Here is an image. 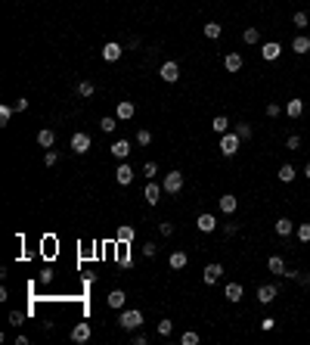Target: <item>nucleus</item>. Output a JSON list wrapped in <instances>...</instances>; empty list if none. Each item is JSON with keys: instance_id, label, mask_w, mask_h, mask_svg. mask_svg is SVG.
<instances>
[{"instance_id": "nucleus-7", "label": "nucleus", "mask_w": 310, "mask_h": 345, "mask_svg": "<svg viewBox=\"0 0 310 345\" xmlns=\"http://www.w3.org/2000/svg\"><path fill=\"white\" fill-rule=\"evenodd\" d=\"M121 53H124V50H121L118 41H109V44L103 47V60H106V62H118V60H121Z\"/></svg>"}, {"instance_id": "nucleus-4", "label": "nucleus", "mask_w": 310, "mask_h": 345, "mask_svg": "<svg viewBox=\"0 0 310 345\" xmlns=\"http://www.w3.org/2000/svg\"><path fill=\"white\" fill-rule=\"evenodd\" d=\"M276 296H279V286H276V283H261V286H257V302H261V305L276 302Z\"/></svg>"}, {"instance_id": "nucleus-26", "label": "nucleus", "mask_w": 310, "mask_h": 345, "mask_svg": "<svg viewBox=\"0 0 310 345\" xmlns=\"http://www.w3.org/2000/svg\"><path fill=\"white\" fill-rule=\"evenodd\" d=\"M292 230H295L292 218H279V221H276V233H279V237H292Z\"/></svg>"}, {"instance_id": "nucleus-13", "label": "nucleus", "mask_w": 310, "mask_h": 345, "mask_svg": "<svg viewBox=\"0 0 310 345\" xmlns=\"http://www.w3.org/2000/svg\"><path fill=\"white\" fill-rule=\"evenodd\" d=\"M53 143H56V131H50V128L37 131V146L40 149H53Z\"/></svg>"}, {"instance_id": "nucleus-39", "label": "nucleus", "mask_w": 310, "mask_h": 345, "mask_svg": "<svg viewBox=\"0 0 310 345\" xmlns=\"http://www.w3.org/2000/svg\"><path fill=\"white\" fill-rule=\"evenodd\" d=\"M155 174H158V165H155V162H146V165H143V178H149V181H152Z\"/></svg>"}, {"instance_id": "nucleus-33", "label": "nucleus", "mask_w": 310, "mask_h": 345, "mask_svg": "<svg viewBox=\"0 0 310 345\" xmlns=\"http://www.w3.org/2000/svg\"><path fill=\"white\" fill-rule=\"evenodd\" d=\"M236 134H239V140L245 143V140H251V134H255V131H251V124L242 122V124H236Z\"/></svg>"}, {"instance_id": "nucleus-11", "label": "nucleus", "mask_w": 310, "mask_h": 345, "mask_svg": "<svg viewBox=\"0 0 310 345\" xmlns=\"http://www.w3.org/2000/svg\"><path fill=\"white\" fill-rule=\"evenodd\" d=\"M220 277H223V264H208L205 271H202V280H205L208 286H214Z\"/></svg>"}, {"instance_id": "nucleus-47", "label": "nucleus", "mask_w": 310, "mask_h": 345, "mask_svg": "<svg viewBox=\"0 0 310 345\" xmlns=\"http://www.w3.org/2000/svg\"><path fill=\"white\" fill-rule=\"evenodd\" d=\"M13 106H16V112H25V109H28V100H25V97H19Z\"/></svg>"}, {"instance_id": "nucleus-37", "label": "nucleus", "mask_w": 310, "mask_h": 345, "mask_svg": "<svg viewBox=\"0 0 310 345\" xmlns=\"http://www.w3.org/2000/svg\"><path fill=\"white\" fill-rule=\"evenodd\" d=\"M295 233H298V240H301V243H310V224H298V230H295Z\"/></svg>"}, {"instance_id": "nucleus-41", "label": "nucleus", "mask_w": 310, "mask_h": 345, "mask_svg": "<svg viewBox=\"0 0 310 345\" xmlns=\"http://www.w3.org/2000/svg\"><path fill=\"white\" fill-rule=\"evenodd\" d=\"M292 22H295V28H307V13H295V19H292Z\"/></svg>"}, {"instance_id": "nucleus-45", "label": "nucleus", "mask_w": 310, "mask_h": 345, "mask_svg": "<svg viewBox=\"0 0 310 345\" xmlns=\"http://www.w3.org/2000/svg\"><path fill=\"white\" fill-rule=\"evenodd\" d=\"M158 233H162V237H171V233H174V224L162 221V224H158Z\"/></svg>"}, {"instance_id": "nucleus-3", "label": "nucleus", "mask_w": 310, "mask_h": 345, "mask_svg": "<svg viewBox=\"0 0 310 345\" xmlns=\"http://www.w3.org/2000/svg\"><path fill=\"white\" fill-rule=\"evenodd\" d=\"M162 187H164L167 196H177V193L183 190V174H180V171H167L164 181H162Z\"/></svg>"}, {"instance_id": "nucleus-49", "label": "nucleus", "mask_w": 310, "mask_h": 345, "mask_svg": "<svg viewBox=\"0 0 310 345\" xmlns=\"http://www.w3.org/2000/svg\"><path fill=\"white\" fill-rule=\"evenodd\" d=\"M273 326H276L273 317H264V321H261V330H264V333H267V330H273Z\"/></svg>"}, {"instance_id": "nucleus-20", "label": "nucleus", "mask_w": 310, "mask_h": 345, "mask_svg": "<svg viewBox=\"0 0 310 345\" xmlns=\"http://www.w3.org/2000/svg\"><path fill=\"white\" fill-rule=\"evenodd\" d=\"M286 115H289V119H301V115H304V100H289V103H286Z\"/></svg>"}, {"instance_id": "nucleus-31", "label": "nucleus", "mask_w": 310, "mask_h": 345, "mask_svg": "<svg viewBox=\"0 0 310 345\" xmlns=\"http://www.w3.org/2000/svg\"><path fill=\"white\" fill-rule=\"evenodd\" d=\"M99 128H103L106 134H112L115 128H118V119H115V115H106V119H103V122H99Z\"/></svg>"}, {"instance_id": "nucleus-42", "label": "nucleus", "mask_w": 310, "mask_h": 345, "mask_svg": "<svg viewBox=\"0 0 310 345\" xmlns=\"http://www.w3.org/2000/svg\"><path fill=\"white\" fill-rule=\"evenodd\" d=\"M267 115H270V119H279V115H282L279 103H267Z\"/></svg>"}, {"instance_id": "nucleus-5", "label": "nucleus", "mask_w": 310, "mask_h": 345, "mask_svg": "<svg viewBox=\"0 0 310 345\" xmlns=\"http://www.w3.org/2000/svg\"><path fill=\"white\" fill-rule=\"evenodd\" d=\"M158 75H162V81H164V84H174V81H180V65L174 62V60H167L162 69H158Z\"/></svg>"}, {"instance_id": "nucleus-34", "label": "nucleus", "mask_w": 310, "mask_h": 345, "mask_svg": "<svg viewBox=\"0 0 310 345\" xmlns=\"http://www.w3.org/2000/svg\"><path fill=\"white\" fill-rule=\"evenodd\" d=\"M137 143H140V146H149V143H152V131L140 128V131H137Z\"/></svg>"}, {"instance_id": "nucleus-15", "label": "nucleus", "mask_w": 310, "mask_h": 345, "mask_svg": "<svg viewBox=\"0 0 310 345\" xmlns=\"http://www.w3.org/2000/svg\"><path fill=\"white\" fill-rule=\"evenodd\" d=\"M267 271H270V274H279V277H286L289 267H286V262H282V255H270V258H267Z\"/></svg>"}, {"instance_id": "nucleus-35", "label": "nucleus", "mask_w": 310, "mask_h": 345, "mask_svg": "<svg viewBox=\"0 0 310 345\" xmlns=\"http://www.w3.org/2000/svg\"><path fill=\"white\" fill-rule=\"evenodd\" d=\"M93 90H96L93 81H81V84H78V94H81V97H93Z\"/></svg>"}, {"instance_id": "nucleus-14", "label": "nucleus", "mask_w": 310, "mask_h": 345, "mask_svg": "<svg viewBox=\"0 0 310 345\" xmlns=\"http://www.w3.org/2000/svg\"><path fill=\"white\" fill-rule=\"evenodd\" d=\"M279 53H282V47H279V44H276V41H267V44L261 47V56H264V60H267V62H273V60H279Z\"/></svg>"}, {"instance_id": "nucleus-48", "label": "nucleus", "mask_w": 310, "mask_h": 345, "mask_svg": "<svg viewBox=\"0 0 310 345\" xmlns=\"http://www.w3.org/2000/svg\"><path fill=\"white\" fill-rule=\"evenodd\" d=\"M223 233H227V237H236V233H239V224H227V227H223Z\"/></svg>"}, {"instance_id": "nucleus-21", "label": "nucleus", "mask_w": 310, "mask_h": 345, "mask_svg": "<svg viewBox=\"0 0 310 345\" xmlns=\"http://www.w3.org/2000/svg\"><path fill=\"white\" fill-rule=\"evenodd\" d=\"M276 178H279L282 183H292V181H295V178H298V171H295V165H289V162H286V165H279V171H276Z\"/></svg>"}, {"instance_id": "nucleus-27", "label": "nucleus", "mask_w": 310, "mask_h": 345, "mask_svg": "<svg viewBox=\"0 0 310 345\" xmlns=\"http://www.w3.org/2000/svg\"><path fill=\"white\" fill-rule=\"evenodd\" d=\"M211 128H214V134H227V128H230V119H227V115H214Z\"/></svg>"}, {"instance_id": "nucleus-38", "label": "nucleus", "mask_w": 310, "mask_h": 345, "mask_svg": "<svg viewBox=\"0 0 310 345\" xmlns=\"http://www.w3.org/2000/svg\"><path fill=\"white\" fill-rule=\"evenodd\" d=\"M56 162H59V156H56V149H47V153H44V165H47V168H53Z\"/></svg>"}, {"instance_id": "nucleus-50", "label": "nucleus", "mask_w": 310, "mask_h": 345, "mask_svg": "<svg viewBox=\"0 0 310 345\" xmlns=\"http://www.w3.org/2000/svg\"><path fill=\"white\" fill-rule=\"evenodd\" d=\"M10 324H16V326L22 324V314H19V311H13V314H10Z\"/></svg>"}, {"instance_id": "nucleus-23", "label": "nucleus", "mask_w": 310, "mask_h": 345, "mask_svg": "<svg viewBox=\"0 0 310 345\" xmlns=\"http://www.w3.org/2000/svg\"><path fill=\"white\" fill-rule=\"evenodd\" d=\"M106 302H109V308H124V302H128V296H124V289H112Z\"/></svg>"}, {"instance_id": "nucleus-8", "label": "nucleus", "mask_w": 310, "mask_h": 345, "mask_svg": "<svg viewBox=\"0 0 310 345\" xmlns=\"http://www.w3.org/2000/svg\"><path fill=\"white\" fill-rule=\"evenodd\" d=\"M162 193H164V187H158V183H146L143 199H146L149 205H158V203H162Z\"/></svg>"}, {"instance_id": "nucleus-30", "label": "nucleus", "mask_w": 310, "mask_h": 345, "mask_svg": "<svg viewBox=\"0 0 310 345\" xmlns=\"http://www.w3.org/2000/svg\"><path fill=\"white\" fill-rule=\"evenodd\" d=\"M242 41H245V44H257V41H261V31H257V28H245V31H242Z\"/></svg>"}, {"instance_id": "nucleus-6", "label": "nucleus", "mask_w": 310, "mask_h": 345, "mask_svg": "<svg viewBox=\"0 0 310 345\" xmlns=\"http://www.w3.org/2000/svg\"><path fill=\"white\" fill-rule=\"evenodd\" d=\"M69 146H72V153H74V156H84V153L90 149V134L78 131V134L72 137V143H69Z\"/></svg>"}, {"instance_id": "nucleus-36", "label": "nucleus", "mask_w": 310, "mask_h": 345, "mask_svg": "<svg viewBox=\"0 0 310 345\" xmlns=\"http://www.w3.org/2000/svg\"><path fill=\"white\" fill-rule=\"evenodd\" d=\"M180 342H183V345H199V333H196V330L183 333V336H180Z\"/></svg>"}, {"instance_id": "nucleus-19", "label": "nucleus", "mask_w": 310, "mask_h": 345, "mask_svg": "<svg viewBox=\"0 0 310 345\" xmlns=\"http://www.w3.org/2000/svg\"><path fill=\"white\" fill-rule=\"evenodd\" d=\"M223 296H227L230 302H242V299H245V289H242V283H227Z\"/></svg>"}, {"instance_id": "nucleus-51", "label": "nucleus", "mask_w": 310, "mask_h": 345, "mask_svg": "<svg viewBox=\"0 0 310 345\" xmlns=\"http://www.w3.org/2000/svg\"><path fill=\"white\" fill-rule=\"evenodd\" d=\"M304 178H307V181H310V162H307V165H304Z\"/></svg>"}, {"instance_id": "nucleus-25", "label": "nucleus", "mask_w": 310, "mask_h": 345, "mask_svg": "<svg viewBox=\"0 0 310 345\" xmlns=\"http://www.w3.org/2000/svg\"><path fill=\"white\" fill-rule=\"evenodd\" d=\"M292 50H295L298 56L310 53V38H304V35H301V38H295V41H292Z\"/></svg>"}, {"instance_id": "nucleus-17", "label": "nucleus", "mask_w": 310, "mask_h": 345, "mask_svg": "<svg viewBox=\"0 0 310 345\" xmlns=\"http://www.w3.org/2000/svg\"><path fill=\"white\" fill-rule=\"evenodd\" d=\"M90 336H93V330H90V324H78V326H74V330H72V342H87L90 339Z\"/></svg>"}, {"instance_id": "nucleus-12", "label": "nucleus", "mask_w": 310, "mask_h": 345, "mask_svg": "<svg viewBox=\"0 0 310 345\" xmlns=\"http://www.w3.org/2000/svg\"><path fill=\"white\" fill-rule=\"evenodd\" d=\"M109 153H112L115 159H121V162H124V159L130 156V140H115L112 146H109Z\"/></svg>"}, {"instance_id": "nucleus-44", "label": "nucleus", "mask_w": 310, "mask_h": 345, "mask_svg": "<svg viewBox=\"0 0 310 345\" xmlns=\"http://www.w3.org/2000/svg\"><path fill=\"white\" fill-rule=\"evenodd\" d=\"M155 252H158L155 243H143V255H146V258H155Z\"/></svg>"}, {"instance_id": "nucleus-22", "label": "nucleus", "mask_w": 310, "mask_h": 345, "mask_svg": "<svg viewBox=\"0 0 310 345\" xmlns=\"http://www.w3.org/2000/svg\"><path fill=\"white\" fill-rule=\"evenodd\" d=\"M133 112H137V106H133L130 100H121V103H118V112H115V115H118L121 122H128V119H133Z\"/></svg>"}, {"instance_id": "nucleus-43", "label": "nucleus", "mask_w": 310, "mask_h": 345, "mask_svg": "<svg viewBox=\"0 0 310 345\" xmlns=\"http://www.w3.org/2000/svg\"><path fill=\"white\" fill-rule=\"evenodd\" d=\"M301 146V137L298 134H289V140H286V149H298Z\"/></svg>"}, {"instance_id": "nucleus-2", "label": "nucleus", "mask_w": 310, "mask_h": 345, "mask_svg": "<svg viewBox=\"0 0 310 345\" xmlns=\"http://www.w3.org/2000/svg\"><path fill=\"white\" fill-rule=\"evenodd\" d=\"M239 146H242V140H239V134L233 131V134H220V156H236L239 153Z\"/></svg>"}, {"instance_id": "nucleus-40", "label": "nucleus", "mask_w": 310, "mask_h": 345, "mask_svg": "<svg viewBox=\"0 0 310 345\" xmlns=\"http://www.w3.org/2000/svg\"><path fill=\"white\" fill-rule=\"evenodd\" d=\"M171 330H174V324H171V321H167V317H164V321L158 324V336H171Z\"/></svg>"}, {"instance_id": "nucleus-1", "label": "nucleus", "mask_w": 310, "mask_h": 345, "mask_svg": "<svg viewBox=\"0 0 310 345\" xmlns=\"http://www.w3.org/2000/svg\"><path fill=\"white\" fill-rule=\"evenodd\" d=\"M118 326H121V330H140V326H143V311H140V308H128V311H121Z\"/></svg>"}, {"instance_id": "nucleus-10", "label": "nucleus", "mask_w": 310, "mask_h": 345, "mask_svg": "<svg viewBox=\"0 0 310 345\" xmlns=\"http://www.w3.org/2000/svg\"><path fill=\"white\" fill-rule=\"evenodd\" d=\"M196 227H199V230H202V233H214V230H217V218H214L211 212H205V215H199Z\"/></svg>"}, {"instance_id": "nucleus-46", "label": "nucleus", "mask_w": 310, "mask_h": 345, "mask_svg": "<svg viewBox=\"0 0 310 345\" xmlns=\"http://www.w3.org/2000/svg\"><path fill=\"white\" fill-rule=\"evenodd\" d=\"M130 342H133V345H146V342H149V336H146V333H133V339H130Z\"/></svg>"}, {"instance_id": "nucleus-32", "label": "nucleus", "mask_w": 310, "mask_h": 345, "mask_svg": "<svg viewBox=\"0 0 310 345\" xmlns=\"http://www.w3.org/2000/svg\"><path fill=\"white\" fill-rule=\"evenodd\" d=\"M133 237H137V230H133V227H128V224L118 227V240H121V243H130Z\"/></svg>"}, {"instance_id": "nucleus-28", "label": "nucleus", "mask_w": 310, "mask_h": 345, "mask_svg": "<svg viewBox=\"0 0 310 345\" xmlns=\"http://www.w3.org/2000/svg\"><path fill=\"white\" fill-rule=\"evenodd\" d=\"M223 35V28H220V25H217V22H208L205 25V38H211V41H217V38H220Z\"/></svg>"}, {"instance_id": "nucleus-16", "label": "nucleus", "mask_w": 310, "mask_h": 345, "mask_svg": "<svg viewBox=\"0 0 310 345\" xmlns=\"http://www.w3.org/2000/svg\"><path fill=\"white\" fill-rule=\"evenodd\" d=\"M115 178H118V183H121V187H128V183L133 181V168H130L128 162H121L118 168H115Z\"/></svg>"}, {"instance_id": "nucleus-29", "label": "nucleus", "mask_w": 310, "mask_h": 345, "mask_svg": "<svg viewBox=\"0 0 310 345\" xmlns=\"http://www.w3.org/2000/svg\"><path fill=\"white\" fill-rule=\"evenodd\" d=\"M13 112H16V106H0V128H6V124H10Z\"/></svg>"}, {"instance_id": "nucleus-18", "label": "nucleus", "mask_w": 310, "mask_h": 345, "mask_svg": "<svg viewBox=\"0 0 310 345\" xmlns=\"http://www.w3.org/2000/svg\"><path fill=\"white\" fill-rule=\"evenodd\" d=\"M236 208H239V199L233 196V193H223V196H220V212L223 215H233Z\"/></svg>"}, {"instance_id": "nucleus-24", "label": "nucleus", "mask_w": 310, "mask_h": 345, "mask_svg": "<svg viewBox=\"0 0 310 345\" xmlns=\"http://www.w3.org/2000/svg\"><path fill=\"white\" fill-rule=\"evenodd\" d=\"M223 65H227V72H242V53H227Z\"/></svg>"}, {"instance_id": "nucleus-9", "label": "nucleus", "mask_w": 310, "mask_h": 345, "mask_svg": "<svg viewBox=\"0 0 310 345\" xmlns=\"http://www.w3.org/2000/svg\"><path fill=\"white\" fill-rule=\"evenodd\" d=\"M186 262H189V255L183 249H177V252H171V255H167V264H171V271H183V267H186Z\"/></svg>"}]
</instances>
